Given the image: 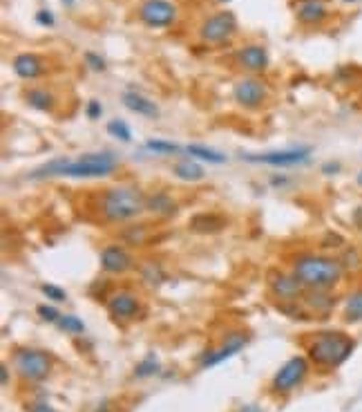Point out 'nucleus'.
<instances>
[{"label": "nucleus", "instance_id": "nucleus-25", "mask_svg": "<svg viewBox=\"0 0 362 412\" xmlns=\"http://www.w3.org/2000/svg\"><path fill=\"white\" fill-rule=\"evenodd\" d=\"M186 153H190V157H197V159H204L208 164H224L226 161V155L212 151V148H206V146H197V144H190L184 148Z\"/></svg>", "mask_w": 362, "mask_h": 412}, {"label": "nucleus", "instance_id": "nucleus-28", "mask_svg": "<svg viewBox=\"0 0 362 412\" xmlns=\"http://www.w3.org/2000/svg\"><path fill=\"white\" fill-rule=\"evenodd\" d=\"M121 238L128 242V244H145V240H148V228H145V224H130L123 233H121Z\"/></svg>", "mask_w": 362, "mask_h": 412}, {"label": "nucleus", "instance_id": "nucleus-32", "mask_svg": "<svg viewBox=\"0 0 362 412\" xmlns=\"http://www.w3.org/2000/svg\"><path fill=\"white\" fill-rule=\"evenodd\" d=\"M41 291L47 296L49 301H54V303H63L65 298H68V293H65L61 287H56V285H49V283L41 285Z\"/></svg>", "mask_w": 362, "mask_h": 412}, {"label": "nucleus", "instance_id": "nucleus-26", "mask_svg": "<svg viewBox=\"0 0 362 412\" xmlns=\"http://www.w3.org/2000/svg\"><path fill=\"white\" fill-rule=\"evenodd\" d=\"M163 278H166V273H163V269H161L159 262H155V260L145 262L143 269H141V280H143L145 285L157 287V285H161V283H163Z\"/></svg>", "mask_w": 362, "mask_h": 412}, {"label": "nucleus", "instance_id": "nucleus-31", "mask_svg": "<svg viewBox=\"0 0 362 412\" xmlns=\"http://www.w3.org/2000/svg\"><path fill=\"white\" fill-rule=\"evenodd\" d=\"M155 372H159V363H157V358H155V356H148V358H143L141 363L137 366L135 376L145 378V376H152Z\"/></svg>", "mask_w": 362, "mask_h": 412}, {"label": "nucleus", "instance_id": "nucleus-23", "mask_svg": "<svg viewBox=\"0 0 362 412\" xmlns=\"http://www.w3.org/2000/svg\"><path fill=\"white\" fill-rule=\"evenodd\" d=\"M172 173H175V177L184 179V182H200V179H204V175H206L200 164L190 161V159L177 161L175 166H172Z\"/></svg>", "mask_w": 362, "mask_h": 412}, {"label": "nucleus", "instance_id": "nucleus-36", "mask_svg": "<svg viewBox=\"0 0 362 412\" xmlns=\"http://www.w3.org/2000/svg\"><path fill=\"white\" fill-rule=\"evenodd\" d=\"M86 112H88V117H90V119H98V117H101L103 108H101V104L96 101V99H92V101L88 104V108H86Z\"/></svg>", "mask_w": 362, "mask_h": 412}, {"label": "nucleus", "instance_id": "nucleus-4", "mask_svg": "<svg viewBox=\"0 0 362 412\" xmlns=\"http://www.w3.org/2000/svg\"><path fill=\"white\" fill-rule=\"evenodd\" d=\"M145 211V195L137 186H112L101 195V216L105 222L123 224L137 220Z\"/></svg>", "mask_w": 362, "mask_h": 412}, {"label": "nucleus", "instance_id": "nucleus-6", "mask_svg": "<svg viewBox=\"0 0 362 412\" xmlns=\"http://www.w3.org/2000/svg\"><path fill=\"white\" fill-rule=\"evenodd\" d=\"M311 361L309 356H293L286 363L279 368L271 381V392L273 394H289L295 388H300L304 383V378L309 374Z\"/></svg>", "mask_w": 362, "mask_h": 412}, {"label": "nucleus", "instance_id": "nucleus-18", "mask_svg": "<svg viewBox=\"0 0 362 412\" xmlns=\"http://www.w3.org/2000/svg\"><path fill=\"white\" fill-rule=\"evenodd\" d=\"M11 68H14V72L19 74L21 79L31 81V79H38V76L43 74V70H45V63H43V59H41V56L25 52V54L14 56V61H11Z\"/></svg>", "mask_w": 362, "mask_h": 412}, {"label": "nucleus", "instance_id": "nucleus-9", "mask_svg": "<svg viewBox=\"0 0 362 412\" xmlns=\"http://www.w3.org/2000/svg\"><path fill=\"white\" fill-rule=\"evenodd\" d=\"M309 157H311L309 146L286 148V151H271V153H262V155H244L246 161L267 164V166H298V164L309 161Z\"/></svg>", "mask_w": 362, "mask_h": 412}, {"label": "nucleus", "instance_id": "nucleus-3", "mask_svg": "<svg viewBox=\"0 0 362 412\" xmlns=\"http://www.w3.org/2000/svg\"><path fill=\"white\" fill-rule=\"evenodd\" d=\"M293 276L298 278L306 289H333L344 276V267L336 258L304 253L300 258H295Z\"/></svg>", "mask_w": 362, "mask_h": 412}, {"label": "nucleus", "instance_id": "nucleus-12", "mask_svg": "<svg viewBox=\"0 0 362 412\" xmlns=\"http://www.w3.org/2000/svg\"><path fill=\"white\" fill-rule=\"evenodd\" d=\"M108 311L121 323L133 321L141 314V301L137 298V293L128 291V289H119L108 298Z\"/></svg>", "mask_w": 362, "mask_h": 412}, {"label": "nucleus", "instance_id": "nucleus-22", "mask_svg": "<svg viewBox=\"0 0 362 412\" xmlns=\"http://www.w3.org/2000/svg\"><path fill=\"white\" fill-rule=\"evenodd\" d=\"M25 101L29 108H34L38 112H52L54 110V94L45 88H31L25 92Z\"/></svg>", "mask_w": 362, "mask_h": 412}, {"label": "nucleus", "instance_id": "nucleus-8", "mask_svg": "<svg viewBox=\"0 0 362 412\" xmlns=\"http://www.w3.org/2000/svg\"><path fill=\"white\" fill-rule=\"evenodd\" d=\"M269 289L275 298H279V303H298V301H302L306 287L293 273L271 271L269 273Z\"/></svg>", "mask_w": 362, "mask_h": 412}, {"label": "nucleus", "instance_id": "nucleus-11", "mask_svg": "<svg viewBox=\"0 0 362 412\" xmlns=\"http://www.w3.org/2000/svg\"><path fill=\"white\" fill-rule=\"evenodd\" d=\"M267 96H269V88L255 76L237 81L233 88V99L244 108H259L267 101Z\"/></svg>", "mask_w": 362, "mask_h": 412}, {"label": "nucleus", "instance_id": "nucleus-41", "mask_svg": "<svg viewBox=\"0 0 362 412\" xmlns=\"http://www.w3.org/2000/svg\"><path fill=\"white\" fill-rule=\"evenodd\" d=\"M356 182H358V186H360V189H362V171H360V173H358V177H356Z\"/></svg>", "mask_w": 362, "mask_h": 412}, {"label": "nucleus", "instance_id": "nucleus-44", "mask_svg": "<svg viewBox=\"0 0 362 412\" xmlns=\"http://www.w3.org/2000/svg\"><path fill=\"white\" fill-rule=\"evenodd\" d=\"M342 3H356V0H342Z\"/></svg>", "mask_w": 362, "mask_h": 412}, {"label": "nucleus", "instance_id": "nucleus-16", "mask_svg": "<svg viewBox=\"0 0 362 412\" xmlns=\"http://www.w3.org/2000/svg\"><path fill=\"white\" fill-rule=\"evenodd\" d=\"M237 63L249 72H262L269 68V54L262 45H246L237 52Z\"/></svg>", "mask_w": 362, "mask_h": 412}, {"label": "nucleus", "instance_id": "nucleus-21", "mask_svg": "<svg viewBox=\"0 0 362 412\" xmlns=\"http://www.w3.org/2000/svg\"><path fill=\"white\" fill-rule=\"evenodd\" d=\"M226 226V218L215 216V213H200L190 220V228L197 233H217Z\"/></svg>", "mask_w": 362, "mask_h": 412}, {"label": "nucleus", "instance_id": "nucleus-24", "mask_svg": "<svg viewBox=\"0 0 362 412\" xmlns=\"http://www.w3.org/2000/svg\"><path fill=\"white\" fill-rule=\"evenodd\" d=\"M344 321L362 323V289H353L347 293V301H344Z\"/></svg>", "mask_w": 362, "mask_h": 412}, {"label": "nucleus", "instance_id": "nucleus-5", "mask_svg": "<svg viewBox=\"0 0 362 412\" xmlns=\"http://www.w3.org/2000/svg\"><path fill=\"white\" fill-rule=\"evenodd\" d=\"M14 368L23 381H43V378L52 372V358L47 352L36 348H21L14 354Z\"/></svg>", "mask_w": 362, "mask_h": 412}, {"label": "nucleus", "instance_id": "nucleus-19", "mask_svg": "<svg viewBox=\"0 0 362 412\" xmlns=\"http://www.w3.org/2000/svg\"><path fill=\"white\" fill-rule=\"evenodd\" d=\"M121 101H123V106H125L130 112L141 114V117L155 119L157 114H159V108L155 106V101H150V99H145V96L139 94V92H125Z\"/></svg>", "mask_w": 362, "mask_h": 412}, {"label": "nucleus", "instance_id": "nucleus-40", "mask_svg": "<svg viewBox=\"0 0 362 412\" xmlns=\"http://www.w3.org/2000/svg\"><path fill=\"white\" fill-rule=\"evenodd\" d=\"M239 412H262V410H259L257 406H244V408H242Z\"/></svg>", "mask_w": 362, "mask_h": 412}, {"label": "nucleus", "instance_id": "nucleus-15", "mask_svg": "<svg viewBox=\"0 0 362 412\" xmlns=\"http://www.w3.org/2000/svg\"><path fill=\"white\" fill-rule=\"evenodd\" d=\"M295 16L304 25H322L329 16V7L324 5V0H298Z\"/></svg>", "mask_w": 362, "mask_h": 412}, {"label": "nucleus", "instance_id": "nucleus-30", "mask_svg": "<svg viewBox=\"0 0 362 412\" xmlns=\"http://www.w3.org/2000/svg\"><path fill=\"white\" fill-rule=\"evenodd\" d=\"M108 135H112L114 139H119V141H130V139H133V133H130L128 124L121 121V119H112L108 124Z\"/></svg>", "mask_w": 362, "mask_h": 412}, {"label": "nucleus", "instance_id": "nucleus-29", "mask_svg": "<svg viewBox=\"0 0 362 412\" xmlns=\"http://www.w3.org/2000/svg\"><path fill=\"white\" fill-rule=\"evenodd\" d=\"M145 148H148V151L157 153V155H177L181 151V146H177L172 141H161V139H148Z\"/></svg>", "mask_w": 362, "mask_h": 412}, {"label": "nucleus", "instance_id": "nucleus-1", "mask_svg": "<svg viewBox=\"0 0 362 412\" xmlns=\"http://www.w3.org/2000/svg\"><path fill=\"white\" fill-rule=\"evenodd\" d=\"M119 159L112 153H88L78 159H52L49 164H43L29 177H74V179H98L108 177L117 171Z\"/></svg>", "mask_w": 362, "mask_h": 412}, {"label": "nucleus", "instance_id": "nucleus-39", "mask_svg": "<svg viewBox=\"0 0 362 412\" xmlns=\"http://www.w3.org/2000/svg\"><path fill=\"white\" fill-rule=\"evenodd\" d=\"M0 376H3V386H7L9 383V370H7V366L0 368Z\"/></svg>", "mask_w": 362, "mask_h": 412}, {"label": "nucleus", "instance_id": "nucleus-17", "mask_svg": "<svg viewBox=\"0 0 362 412\" xmlns=\"http://www.w3.org/2000/svg\"><path fill=\"white\" fill-rule=\"evenodd\" d=\"M302 303L306 311H314V314H329L336 307V296L329 293V289H309L302 296Z\"/></svg>", "mask_w": 362, "mask_h": 412}, {"label": "nucleus", "instance_id": "nucleus-2", "mask_svg": "<svg viewBox=\"0 0 362 412\" xmlns=\"http://www.w3.org/2000/svg\"><path fill=\"white\" fill-rule=\"evenodd\" d=\"M356 350V341L340 329H324L309 338L306 356L314 366L322 370H336Z\"/></svg>", "mask_w": 362, "mask_h": 412}, {"label": "nucleus", "instance_id": "nucleus-7", "mask_svg": "<svg viewBox=\"0 0 362 412\" xmlns=\"http://www.w3.org/2000/svg\"><path fill=\"white\" fill-rule=\"evenodd\" d=\"M237 31V19L233 11H219L215 16H210V19L204 21L202 29H200V36L204 43H210V45H217V43H224L228 39H233V34Z\"/></svg>", "mask_w": 362, "mask_h": 412}, {"label": "nucleus", "instance_id": "nucleus-38", "mask_svg": "<svg viewBox=\"0 0 362 412\" xmlns=\"http://www.w3.org/2000/svg\"><path fill=\"white\" fill-rule=\"evenodd\" d=\"M322 169H324L326 175H331V173H338V171H340V164H324Z\"/></svg>", "mask_w": 362, "mask_h": 412}, {"label": "nucleus", "instance_id": "nucleus-43", "mask_svg": "<svg viewBox=\"0 0 362 412\" xmlns=\"http://www.w3.org/2000/svg\"><path fill=\"white\" fill-rule=\"evenodd\" d=\"M217 3H224V5H226V3H230V0H217Z\"/></svg>", "mask_w": 362, "mask_h": 412}, {"label": "nucleus", "instance_id": "nucleus-14", "mask_svg": "<svg viewBox=\"0 0 362 412\" xmlns=\"http://www.w3.org/2000/svg\"><path fill=\"white\" fill-rule=\"evenodd\" d=\"M101 267L108 273H125L135 267V258L119 244H110L101 251Z\"/></svg>", "mask_w": 362, "mask_h": 412}, {"label": "nucleus", "instance_id": "nucleus-37", "mask_svg": "<svg viewBox=\"0 0 362 412\" xmlns=\"http://www.w3.org/2000/svg\"><path fill=\"white\" fill-rule=\"evenodd\" d=\"M29 412H56V410L52 406H47V403H34Z\"/></svg>", "mask_w": 362, "mask_h": 412}, {"label": "nucleus", "instance_id": "nucleus-42", "mask_svg": "<svg viewBox=\"0 0 362 412\" xmlns=\"http://www.w3.org/2000/svg\"><path fill=\"white\" fill-rule=\"evenodd\" d=\"M63 5H65V7H72V5H74V0H63Z\"/></svg>", "mask_w": 362, "mask_h": 412}, {"label": "nucleus", "instance_id": "nucleus-33", "mask_svg": "<svg viewBox=\"0 0 362 412\" xmlns=\"http://www.w3.org/2000/svg\"><path fill=\"white\" fill-rule=\"evenodd\" d=\"M36 311H38V316H41L43 321H47V323H58L61 316H63L61 311H58L56 307H52V305H38Z\"/></svg>", "mask_w": 362, "mask_h": 412}, {"label": "nucleus", "instance_id": "nucleus-27", "mask_svg": "<svg viewBox=\"0 0 362 412\" xmlns=\"http://www.w3.org/2000/svg\"><path fill=\"white\" fill-rule=\"evenodd\" d=\"M56 325L63 329V332L74 334V336L86 334V323L81 321V318H76V316H72V314H63V316H61V321H58Z\"/></svg>", "mask_w": 362, "mask_h": 412}, {"label": "nucleus", "instance_id": "nucleus-13", "mask_svg": "<svg viewBox=\"0 0 362 412\" xmlns=\"http://www.w3.org/2000/svg\"><path fill=\"white\" fill-rule=\"evenodd\" d=\"M246 341H249V338H246L244 334H230L224 343L217 345V348L208 350V352L202 356V368H212V366L222 363V361L235 356L239 350H244Z\"/></svg>", "mask_w": 362, "mask_h": 412}, {"label": "nucleus", "instance_id": "nucleus-20", "mask_svg": "<svg viewBox=\"0 0 362 412\" xmlns=\"http://www.w3.org/2000/svg\"><path fill=\"white\" fill-rule=\"evenodd\" d=\"M145 211L155 213L159 218H170L177 213V202L166 191H157L150 197H145Z\"/></svg>", "mask_w": 362, "mask_h": 412}, {"label": "nucleus", "instance_id": "nucleus-34", "mask_svg": "<svg viewBox=\"0 0 362 412\" xmlns=\"http://www.w3.org/2000/svg\"><path fill=\"white\" fill-rule=\"evenodd\" d=\"M86 63L90 65V70H94V72H103V70H105L103 56H98V54H94V52H86Z\"/></svg>", "mask_w": 362, "mask_h": 412}, {"label": "nucleus", "instance_id": "nucleus-35", "mask_svg": "<svg viewBox=\"0 0 362 412\" xmlns=\"http://www.w3.org/2000/svg\"><path fill=\"white\" fill-rule=\"evenodd\" d=\"M36 23L38 25H43V27H54V14L52 11H47V9H41L38 14H36Z\"/></svg>", "mask_w": 362, "mask_h": 412}, {"label": "nucleus", "instance_id": "nucleus-10", "mask_svg": "<svg viewBox=\"0 0 362 412\" xmlns=\"http://www.w3.org/2000/svg\"><path fill=\"white\" fill-rule=\"evenodd\" d=\"M139 19L148 27H168L177 19V7L170 0H145L139 7Z\"/></svg>", "mask_w": 362, "mask_h": 412}]
</instances>
